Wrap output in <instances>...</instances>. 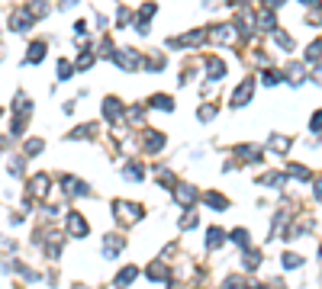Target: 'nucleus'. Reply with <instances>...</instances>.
<instances>
[{"instance_id": "1", "label": "nucleus", "mask_w": 322, "mask_h": 289, "mask_svg": "<svg viewBox=\"0 0 322 289\" xmlns=\"http://www.w3.org/2000/svg\"><path fill=\"white\" fill-rule=\"evenodd\" d=\"M113 209H116V218H119V222H129V225L139 222V218L145 215L139 203H126V199H116V203H113Z\"/></svg>"}, {"instance_id": "2", "label": "nucleus", "mask_w": 322, "mask_h": 289, "mask_svg": "<svg viewBox=\"0 0 322 289\" xmlns=\"http://www.w3.org/2000/svg\"><path fill=\"white\" fill-rule=\"evenodd\" d=\"M113 61H116L123 71H135V68L142 65V55H139L135 48H119V51H113Z\"/></svg>"}, {"instance_id": "3", "label": "nucleus", "mask_w": 322, "mask_h": 289, "mask_svg": "<svg viewBox=\"0 0 322 289\" xmlns=\"http://www.w3.org/2000/svg\"><path fill=\"white\" fill-rule=\"evenodd\" d=\"M251 93H255V81L245 77V81L236 87V93H232V106H245V103L251 100Z\"/></svg>"}, {"instance_id": "4", "label": "nucleus", "mask_w": 322, "mask_h": 289, "mask_svg": "<svg viewBox=\"0 0 322 289\" xmlns=\"http://www.w3.org/2000/svg\"><path fill=\"white\" fill-rule=\"evenodd\" d=\"M206 39H213V42H222V45H229V42H236V26H232V23H222V26H216L213 32H206Z\"/></svg>"}, {"instance_id": "5", "label": "nucleus", "mask_w": 322, "mask_h": 289, "mask_svg": "<svg viewBox=\"0 0 322 289\" xmlns=\"http://www.w3.org/2000/svg\"><path fill=\"white\" fill-rule=\"evenodd\" d=\"M123 244H126V238H123V235H107V238H103V257H107V260H113L119 251H123Z\"/></svg>"}, {"instance_id": "6", "label": "nucleus", "mask_w": 322, "mask_h": 289, "mask_svg": "<svg viewBox=\"0 0 322 289\" xmlns=\"http://www.w3.org/2000/svg\"><path fill=\"white\" fill-rule=\"evenodd\" d=\"M203 39H206V29H194V32H187V36H174L171 45H174V48H177V45H180V48H184V45H200Z\"/></svg>"}, {"instance_id": "7", "label": "nucleus", "mask_w": 322, "mask_h": 289, "mask_svg": "<svg viewBox=\"0 0 322 289\" xmlns=\"http://www.w3.org/2000/svg\"><path fill=\"white\" fill-rule=\"evenodd\" d=\"M255 26H264V29H277V16L271 7H258L255 10Z\"/></svg>"}, {"instance_id": "8", "label": "nucleus", "mask_w": 322, "mask_h": 289, "mask_svg": "<svg viewBox=\"0 0 322 289\" xmlns=\"http://www.w3.org/2000/svg\"><path fill=\"white\" fill-rule=\"evenodd\" d=\"M26 26H32V13H29V7H20V10H13L10 16V29H26Z\"/></svg>"}, {"instance_id": "9", "label": "nucleus", "mask_w": 322, "mask_h": 289, "mask_svg": "<svg viewBox=\"0 0 322 289\" xmlns=\"http://www.w3.org/2000/svg\"><path fill=\"white\" fill-rule=\"evenodd\" d=\"M45 193H49V177H45V174H36V177L29 180V196L32 199H42Z\"/></svg>"}, {"instance_id": "10", "label": "nucleus", "mask_w": 322, "mask_h": 289, "mask_svg": "<svg viewBox=\"0 0 322 289\" xmlns=\"http://www.w3.org/2000/svg\"><path fill=\"white\" fill-rule=\"evenodd\" d=\"M68 232L77 235V238H84V235H87V218L81 212H71V215H68Z\"/></svg>"}, {"instance_id": "11", "label": "nucleus", "mask_w": 322, "mask_h": 289, "mask_svg": "<svg viewBox=\"0 0 322 289\" xmlns=\"http://www.w3.org/2000/svg\"><path fill=\"white\" fill-rule=\"evenodd\" d=\"M103 116H107V119H113V122H116L119 116H123V103H119V100H116V96H107V100H103Z\"/></svg>"}, {"instance_id": "12", "label": "nucleus", "mask_w": 322, "mask_h": 289, "mask_svg": "<svg viewBox=\"0 0 322 289\" xmlns=\"http://www.w3.org/2000/svg\"><path fill=\"white\" fill-rule=\"evenodd\" d=\"M225 77V65L219 58H210L206 61V81H222Z\"/></svg>"}, {"instance_id": "13", "label": "nucleus", "mask_w": 322, "mask_h": 289, "mask_svg": "<svg viewBox=\"0 0 322 289\" xmlns=\"http://www.w3.org/2000/svg\"><path fill=\"white\" fill-rule=\"evenodd\" d=\"M145 273H149L152 283H164V279H168V267H164V260H155V264L145 270Z\"/></svg>"}, {"instance_id": "14", "label": "nucleus", "mask_w": 322, "mask_h": 289, "mask_svg": "<svg viewBox=\"0 0 322 289\" xmlns=\"http://www.w3.org/2000/svg\"><path fill=\"white\" fill-rule=\"evenodd\" d=\"M236 154L242 157V161H261V154H264V151H261L258 145H239Z\"/></svg>"}, {"instance_id": "15", "label": "nucleus", "mask_w": 322, "mask_h": 289, "mask_svg": "<svg viewBox=\"0 0 322 289\" xmlns=\"http://www.w3.org/2000/svg\"><path fill=\"white\" fill-rule=\"evenodd\" d=\"M174 196H177V203H184V206H190L197 199V190L190 187V183H180L177 190H174Z\"/></svg>"}, {"instance_id": "16", "label": "nucleus", "mask_w": 322, "mask_h": 289, "mask_svg": "<svg viewBox=\"0 0 322 289\" xmlns=\"http://www.w3.org/2000/svg\"><path fill=\"white\" fill-rule=\"evenodd\" d=\"M284 71H287V77H290V84H303V77H306V68H303L300 61H290Z\"/></svg>"}, {"instance_id": "17", "label": "nucleus", "mask_w": 322, "mask_h": 289, "mask_svg": "<svg viewBox=\"0 0 322 289\" xmlns=\"http://www.w3.org/2000/svg\"><path fill=\"white\" fill-rule=\"evenodd\" d=\"M203 199H206V206H213V209H216V212H222V209H229V199H225L222 193H216V190H210V193H206Z\"/></svg>"}, {"instance_id": "18", "label": "nucleus", "mask_w": 322, "mask_h": 289, "mask_svg": "<svg viewBox=\"0 0 322 289\" xmlns=\"http://www.w3.org/2000/svg\"><path fill=\"white\" fill-rule=\"evenodd\" d=\"M135 276H139V270H135L132 264H129V267H123V270H119V273H116V279H113V283H116L119 289H123V286H129V283H132Z\"/></svg>"}, {"instance_id": "19", "label": "nucleus", "mask_w": 322, "mask_h": 289, "mask_svg": "<svg viewBox=\"0 0 322 289\" xmlns=\"http://www.w3.org/2000/svg\"><path fill=\"white\" fill-rule=\"evenodd\" d=\"M65 193L68 196H87V187L81 180H74V177H65Z\"/></svg>"}, {"instance_id": "20", "label": "nucleus", "mask_w": 322, "mask_h": 289, "mask_svg": "<svg viewBox=\"0 0 322 289\" xmlns=\"http://www.w3.org/2000/svg\"><path fill=\"white\" fill-rule=\"evenodd\" d=\"M152 106H155V109H164V112H168V109H174V100H171L168 93H155V96H152Z\"/></svg>"}, {"instance_id": "21", "label": "nucleus", "mask_w": 322, "mask_h": 289, "mask_svg": "<svg viewBox=\"0 0 322 289\" xmlns=\"http://www.w3.org/2000/svg\"><path fill=\"white\" fill-rule=\"evenodd\" d=\"M225 241V235H222V228H210V232H206V248H219V244Z\"/></svg>"}, {"instance_id": "22", "label": "nucleus", "mask_w": 322, "mask_h": 289, "mask_svg": "<svg viewBox=\"0 0 322 289\" xmlns=\"http://www.w3.org/2000/svg\"><path fill=\"white\" fill-rule=\"evenodd\" d=\"M145 148H149V151L164 148V135H161V132H149V135H145Z\"/></svg>"}, {"instance_id": "23", "label": "nucleus", "mask_w": 322, "mask_h": 289, "mask_svg": "<svg viewBox=\"0 0 322 289\" xmlns=\"http://www.w3.org/2000/svg\"><path fill=\"white\" fill-rule=\"evenodd\" d=\"M261 183H264V187H281V183H287V174H281V170L264 174V177H261Z\"/></svg>"}, {"instance_id": "24", "label": "nucleus", "mask_w": 322, "mask_h": 289, "mask_svg": "<svg viewBox=\"0 0 322 289\" xmlns=\"http://www.w3.org/2000/svg\"><path fill=\"white\" fill-rule=\"evenodd\" d=\"M287 148H290V138H287V135H274V138H271V151L287 154Z\"/></svg>"}, {"instance_id": "25", "label": "nucleus", "mask_w": 322, "mask_h": 289, "mask_svg": "<svg viewBox=\"0 0 322 289\" xmlns=\"http://www.w3.org/2000/svg\"><path fill=\"white\" fill-rule=\"evenodd\" d=\"M42 58H45V42H32L29 45V61L36 65V61H42Z\"/></svg>"}, {"instance_id": "26", "label": "nucleus", "mask_w": 322, "mask_h": 289, "mask_svg": "<svg viewBox=\"0 0 322 289\" xmlns=\"http://www.w3.org/2000/svg\"><path fill=\"white\" fill-rule=\"evenodd\" d=\"M306 23H312V26H319V23H322V4H309V10H306Z\"/></svg>"}, {"instance_id": "27", "label": "nucleus", "mask_w": 322, "mask_h": 289, "mask_svg": "<svg viewBox=\"0 0 322 289\" xmlns=\"http://www.w3.org/2000/svg\"><path fill=\"white\" fill-rule=\"evenodd\" d=\"M229 241H236L239 248H245V251H248V232H245V228H236V232H229Z\"/></svg>"}, {"instance_id": "28", "label": "nucleus", "mask_w": 322, "mask_h": 289, "mask_svg": "<svg viewBox=\"0 0 322 289\" xmlns=\"http://www.w3.org/2000/svg\"><path fill=\"white\" fill-rule=\"evenodd\" d=\"M322 58V39H316L312 45H306V61H319Z\"/></svg>"}, {"instance_id": "29", "label": "nucleus", "mask_w": 322, "mask_h": 289, "mask_svg": "<svg viewBox=\"0 0 322 289\" xmlns=\"http://www.w3.org/2000/svg\"><path fill=\"white\" fill-rule=\"evenodd\" d=\"M123 177L126 180H142V167H139V164H126V167H123Z\"/></svg>"}, {"instance_id": "30", "label": "nucleus", "mask_w": 322, "mask_h": 289, "mask_svg": "<svg viewBox=\"0 0 322 289\" xmlns=\"http://www.w3.org/2000/svg\"><path fill=\"white\" fill-rule=\"evenodd\" d=\"M281 264H284L287 270H297V267L303 264V257H300V254H284V257H281Z\"/></svg>"}, {"instance_id": "31", "label": "nucleus", "mask_w": 322, "mask_h": 289, "mask_svg": "<svg viewBox=\"0 0 322 289\" xmlns=\"http://www.w3.org/2000/svg\"><path fill=\"white\" fill-rule=\"evenodd\" d=\"M258 264H261V251H245V267L255 270Z\"/></svg>"}, {"instance_id": "32", "label": "nucleus", "mask_w": 322, "mask_h": 289, "mask_svg": "<svg viewBox=\"0 0 322 289\" xmlns=\"http://www.w3.org/2000/svg\"><path fill=\"white\" fill-rule=\"evenodd\" d=\"M42 148H45V142H42V138H29V142H26V154H39Z\"/></svg>"}, {"instance_id": "33", "label": "nucleus", "mask_w": 322, "mask_h": 289, "mask_svg": "<svg viewBox=\"0 0 322 289\" xmlns=\"http://www.w3.org/2000/svg\"><path fill=\"white\" fill-rule=\"evenodd\" d=\"M274 42H277V45H281V48H287V51L293 48V39L287 36V32H274Z\"/></svg>"}, {"instance_id": "34", "label": "nucleus", "mask_w": 322, "mask_h": 289, "mask_svg": "<svg viewBox=\"0 0 322 289\" xmlns=\"http://www.w3.org/2000/svg\"><path fill=\"white\" fill-rule=\"evenodd\" d=\"M287 174H293L297 180H309V170H306V167H300V164H290V170H287Z\"/></svg>"}, {"instance_id": "35", "label": "nucleus", "mask_w": 322, "mask_h": 289, "mask_svg": "<svg viewBox=\"0 0 322 289\" xmlns=\"http://www.w3.org/2000/svg\"><path fill=\"white\" fill-rule=\"evenodd\" d=\"M213 116H216V109H213V106H200V109H197V119H200V122H210Z\"/></svg>"}, {"instance_id": "36", "label": "nucleus", "mask_w": 322, "mask_h": 289, "mask_svg": "<svg viewBox=\"0 0 322 289\" xmlns=\"http://www.w3.org/2000/svg\"><path fill=\"white\" fill-rule=\"evenodd\" d=\"M194 225H197V212H194V209H190V212H187L184 218H180V228L187 232V228H194Z\"/></svg>"}, {"instance_id": "37", "label": "nucleus", "mask_w": 322, "mask_h": 289, "mask_svg": "<svg viewBox=\"0 0 322 289\" xmlns=\"http://www.w3.org/2000/svg\"><path fill=\"white\" fill-rule=\"evenodd\" d=\"M309 129H312V132H322V109H319V112H312V119H309Z\"/></svg>"}, {"instance_id": "38", "label": "nucleus", "mask_w": 322, "mask_h": 289, "mask_svg": "<svg viewBox=\"0 0 322 289\" xmlns=\"http://www.w3.org/2000/svg\"><path fill=\"white\" fill-rule=\"evenodd\" d=\"M261 81H264L267 87H274L277 81H281V74H277V71H264V74H261Z\"/></svg>"}, {"instance_id": "39", "label": "nucleus", "mask_w": 322, "mask_h": 289, "mask_svg": "<svg viewBox=\"0 0 322 289\" xmlns=\"http://www.w3.org/2000/svg\"><path fill=\"white\" fill-rule=\"evenodd\" d=\"M90 65H94V55H90V51H84V58L77 61V71H87Z\"/></svg>"}, {"instance_id": "40", "label": "nucleus", "mask_w": 322, "mask_h": 289, "mask_svg": "<svg viewBox=\"0 0 322 289\" xmlns=\"http://www.w3.org/2000/svg\"><path fill=\"white\" fill-rule=\"evenodd\" d=\"M58 77H62V81L71 77V65H68V61H58Z\"/></svg>"}, {"instance_id": "41", "label": "nucleus", "mask_w": 322, "mask_h": 289, "mask_svg": "<svg viewBox=\"0 0 322 289\" xmlns=\"http://www.w3.org/2000/svg\"><path fill=\"white\" fill-rule=\"evenodd\" d=\"M145 68H149V71H161V68H164V58H149V61H145Z\"/></svg>"}, {"instance_id": "42", "label": "nucleus", "mask_w": 322, "mask_h": 289, "mask_svg": "<svg viewBox=\"0 0 322 289\" xmlns=\"http://www.w3.org/2000/svg\"><path fill=\"white\" fill-rule=\"evenodd\" d=\"M242 286H245V283H242V276H229L222 289H242Z\"/></svg>"}, {"instance_id": "43", "label": "nucleus", "mask_w": 322, "mask_h": 289, "mask_svg": "<svg viewBox=\"0 0 322 289\" xmlns=\"http://www.w3.org/2000/svg\"><path fill=\"white\" fill-rule=\"evenodd\" d=\"M74 32H77V36H84V32H87V23L77 20V23H74Z\"/></svg>"}, {"instance_id": "44", "label": "nucleus", "mask_w": 322, "mask_h": 289, "mask_svg": "<svg viewBox=\"0 0 322 289\" xmlns=\"http://www.w3.org/2000/svg\"><path fill=\"white\" fill-rule=\"evenodd\" d=\"M312 193H316V199L322 203V180H316V187H312Z\"/></svg>"}, {"instance_id": "45", "label": "nucleus", "mask_w": 322, "mask_h": 289, "mask_svg": "<svg viewBox=\"0 0 322 289\" xmlns=\"http://www.w3.org/2000/svg\"><path fill=\"white\" fill-rule=\"evenodd\" d=\"M316 84H322V65H316Z\"/></svg>"}, {"instance_id": "46", "label": "nucleus", "mask_w": 322, "mask_h": 289, "mask_svg": "<svg viewBox=\"0 0 322 289\" xmlns=\"http://www.w3.org/2000/svg\"><path fill=\"white\" fill-rule=\"evenodd\" d=\"M319 257H322V248H319Z\"/></svg>"}]
</instances>
